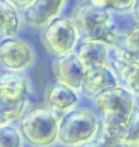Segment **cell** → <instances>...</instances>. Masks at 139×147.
Instances as JSON below:
<instances>
[{"label": "cell", "mask_w": 139, "mask_h": 147, "mask_svg": "<svg viewBox=\"0 0 139 147\" xmlns=\"http://www.w3.org/2000/svg\"><path fill=\"white\" fill-rule=\"evenodd\" d=\"M5 123V121L3 120V118H2V115H1V110H0V127H1V125H3Z\"/></svg>", "instance_id": "603a6c76"}, {"label": "cell", "mask_w": 139, "mask_h": 147, "mask_svg": "<svg viewBox=\"0 0 139 147\" xmlns=\"http://www.w3.org/2000/svg\"><path fill=\"white\" fill-rule=\"evenodd\" d=\"M11 2L14 7H19V8H25L32 3L34 0H8Z\"/></svg>", "instance_id": "44dd1931"}, {"label": "cell", "mask_w": 139, "mask_h": 147, "mask_svg": "<svg viewBox=\"0 0 139 147\" xmlns=\"http://www.w3.org/2000/svg\"><path fill=\"white\" fill-rule=\"evenodd\" d=\"M110 65L113 68V73L115 74L117 80L127 86L136 69L138 68L139 62L119 47L110 56Z\"/></svg>", "instance_id": "7c38bea8"}, {"label": "cell", "mask_w": 139, "mask_h": 147, "mask_svg": "<svg viewBox=\"0 0 139 147\" xmlns=\"http://www.w3.org/2000/svg\"><path fill=\"white\" fill-rule=\"evenodd\" d=\"M119 80L109 66L86 67L83 82L84 92L89 96H97L101 92L117 86Z\"/></svg>", "instance_id": "9c48e42d"}, {"label": "cell", "mask_w": 139, "mask_h": 147, "mask_svg": "<svg viewBox=\"0 0 139 147\" xmlns=\"http://www.w3.org/2000/svg\"><path fill=\"white\" fill-rule=\"evenodd\" d=\"M98 130V121L87 109L70 110L59 122L58 140L65 146H80L91 141Z\"/></svg>", "instance_id": "3957f363"}, {"label": "cell", "mask_w": 139, "mask_h": 147, "mask_svg": "<svg viewBox=\"0 0 139 147\" xmlns=\"http://www.w3.org/2000/svg\"><path fill=\"white\" fill-rule=\"evenodd\" d=\"M133 10H134L135 18L139 21V0H135V3H134V7H133Z\"/></svg>", "instance_id": "7402d4cb"}, {"label": "cell", "mask_w": 139, "mask_h": 147, "mask_svg": "<svg viewBox=\"0 0 139 147\" xmlns=\"http://www.w3.org/2000/svg\"><path fill=\"white\" fill-rule=\"evenodd\" d=\"M28 86L19 73L5 74L0 79V110L5 122L18 118L26 105Z\"/></svg>", "instance_id": "5b68a950"}, {"label": "cell", "mask_w": 139, "mask_h": 147, "mask_svg": "<svg viewBox=\"0 0 139 147\" xmlns=\"http://www.w3.org/2000/svg\"><path fill=\"white\" fill-rule=\"evenodd\" d=\"M138 147H139V146H138Z\"/></svg>", "instance_id": "d4e9b609"}, {"label": "cell", "mask_w": 139, "mask_h": 147, "mask_svg": "<svg viewBox=\"0 0 139 147\" xmlns=\"http://www.w3.org/2000/svg\"><path fill=\"white\" fill-rule=\"evenodd\" d=\"M91 3L101 7L107 10H114L119 12H124L133 9L135 0H88Z\"/></svg>", "instance_id": "ac0fdd59"}, {"label": "cell", "mask_w": 139, "mask_h": 147, "mask_svg": "<svg viewBox=\"0 0 139 147\" xmlns=\"http://www.w3.org/2000/svg\"><path fill=\"white\" fill-rule=\"evenodd\" d=\"M42 37L47 49L60 56L73 51L77 42L78 30L70 18H56L47 24Z\"/></svg>", "instance_id": "8992f818"}, {"label": "cell", "mask_w": 139, "mask_h": 147, "mask_svg": "<svg viewBox=\"0 0 139 147\" xmlns=\"http://www.w3.org/2000/svg\"><path fill=\"white\" fill-rule=\"evenodd\" d=\"M46 98L52 108L60 111H66L77 103V95L74 89L60 81L49 88Z\"/></svg>", "instance_id": "4fadbf2b"}, {"label": "cell", "mask_w": 139, "mask_h": 147, "mask_svg": "<svg viewBox=\"0 0 139 147\" xmlns=\"http://www.w3.org/2000/svg\"><path fill=\"white\" fill-rule=\"evenodd\" d=\"M96 105L103 114V135L116 141V136L134 111V98L129 91L113 87L96 96Z\"/></svg>", "instance_id": "6da1fadb"}, {"label": "cell", "mask_w": 139, "mask_h": 147, "mask_svg": "<svg viewBox=\"0 0 139 147\" xmlns=\"http://www.w3.org/2000/svg\"><path fill=\"white\" fill-rule=\"evenodd\" d=\"M53 71L60 82L74 90L83 87L86 67L76 53L60 55L53 64Z\"/></svg>", "instance_id": "ba28073f"}, {"label": "cell", "mask_w": 139, "mask_h": 147, "mask_svg": "<svg viewBox=\"0 0 139 147\" xmlns=\"http://www.w3.org/2000/svg\"><path fill=\"white\" fill-rule=\"evenodd\" d=\"M82 147H122L119 142H116L112 138H109L104 135H102L100 138H95L89 142L85 143Z\"/></svg>", "instance_id": "d6986e66"}, {"label": "cell", "mask_w": 139, "mask_h": 147, "mask_svg": "<svg viewBox=\"0 0 139 147\" xmlns=\"http://www.w3.org/2000/svg\"><path fill=\"white\" fill-rule=\"evenodd\" d=\"M18 11L8 0H0V37H10L19 30Z\"/></svg>", "instance_id": "5bb4252c"}, {"label": "cell", "mask_w": 139, "mask_h": 147, "mask_svg": "<svg viewBox=\"0 0 139 147\" xmlns=\"http://www.w3.org/2000/svg\"><path fill=\"white\" fill-rule=\"evenodd\" d=\"M34 60L32 48L12 37L0 41V63L7 69L20 71L28 67Z\"/></svg>", "instance_id": "52a82bcc"}, {"label": "cell", "mask_w": 139, "mask_h": 147, "mask_svg": "<svg viewBox=\"0 0 139 147\" xmlns=\"http://www.w3.org/2000/svg\"><path fill=\"white\" fill-rule=\"evenodd\" d=\"M20 130L28 143L34 146L45 147L58 140L59 122L49 110L34 108L26 111L21 118Z\"/></svg>", "instance_id": "277c9868"}, {"label": "cell", "mask_w": 139, "mask_h": 147, "mask_svg": "<svg viewBox=\"0 0 139 147\" xmlns=\"http://www.w3.org/2000/svg\"><path fill=\"white\" fill-rule=\"evenodd\" d=\"M120 48L139 62V25L130 28L123 38Z\"/></svg>", "instance_id": "2e32d148"}, {"label": "cell", "mask_w": 139, "mask_h": 147, "mask_svg": "<svg viewBox=\"0 0 139 147\" xmlns=\"http://www.w3.org/2000/svg\"><path fill=\"white\" fill-rule=\"evenodd\" d=\"M0 79H1V77H0Z\"/></svg>", "instance_id": "cb8c5ba5"}, {"label": "cell", "mask_w": 139, "mask_h": 147, "mask_svg": "<svg viewBox=\"0 0 139 147\" xmlns=\"http://www.w3.org/2000/svg\"><path fill=\"white\" fill-rule=\"evenodd\" d=\"M0 147H21L19 132L12 127H0Z\"/></svg>", "instance_id": "e0dca14e"}, {"label": "cell", "mask_w": 139, "mask_h": 147, "mask_svg": "<svg viewBox=\"0 0 139 147\" xmlns=\"http://www.w3.org/2000/svg\"><path fill=\"white\" fill-rule=\"evenodd\" d=\"M64 3L65 0H34L26 7L24 18L32 26H44L57 18Z\"/></svg>", "instance_id": "30bf717a"}, {"label": "cell", "mask_w": 139, "mask_h": 147, "mask_svg": "<svg viewBox=\"0 0 139 147\" xmlns=\"http://www.w3.org/2000/svg\"><path fill=\"white\" fill-rule=\"evenodd\" d=\"M85 67L110 66V55L107 43L101 41L85 40L79 46L77 53Z\"/></svg>", "instance_id": "8fae6325"}, {"label": "cell", "mask_w": 139, "mask_h": 147, "mask_svg": "<svg viewBox=\"0 0 139 147\" xmlns=\"http://www.w3.org/2000/svg\"><path fill=\"white\" fill-rule=\"evenodd\" d=\"M126 87H128L129 89H132L136 94L139 95V66H138V68L136 69V71L134 73L133 77L130 78L129 82H128V84H127Z\"/></svg>", "instance_id": "ffe728a7"}, {"label": "cell", "mask_w": 139, "mask_h": 147, "mask_svg": "<svg viewBox=\"0 0 139 147\" xmlns=\"http://www.w3.org/2000/svg\"><path fill=\"white\" fill-rule=\"evenodd\" d=\"M116 142L122 147L139 146V110L134 109L127 123L116 136Z\"/></svg>", "instance_id": "9a60e30c"}, {"label": "cell", "mask_w": 139, "mask_h": 147, "mask_svg": "<svg viewBox=\"0 0 139 147\" xmlns=\"http://www.w3.org/2000/svg\"><path fill=\"white\" fill-rule=\"evenodd\" d=\"M74 23L78 35L84 40L101 41L107 45H114L116 42V35L109 12L90 1L78 7L74 14Z\"/></svg>", "instance_id": "7a4b0ae2"}]
</instances>
